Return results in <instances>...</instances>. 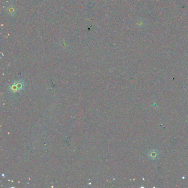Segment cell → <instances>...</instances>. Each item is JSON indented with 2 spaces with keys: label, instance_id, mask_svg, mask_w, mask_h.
Segmentation results:
<instances>
[{
  "label": "cell",
  "instance_id": "obj_1",
  "mask_svg": "<svg viewBox=\"0 0 188 188\" xmlns=\"http://www.w3.org/2000/svg\"><path fill=\"white\" fill-rule=\"evenodd\" d=\"M24 83L21 80H17L13 84L10 85L8 87L9 90L13 93H15L17 92H19L22 90H23L24 88Z\"/></svg>",
  "mask_w": 188,
  "mask_h": 188
},
{
  "label": "cell",
  "instance_id": "obj_2",
  "mask_svg": "<svg viewBox=\"0 0 188 188\" xmlns=\"http://www.w3.org/2000/svg\"><path fill=\"white\" fill-rule=\"evenodd\" d=\"M149 157L152 159H155L158 157V152H157L155 150H151L150 152H149Z\"/></svg>",
  "mask_w": 188,
  "mask_h": 188
}]
</instances>
